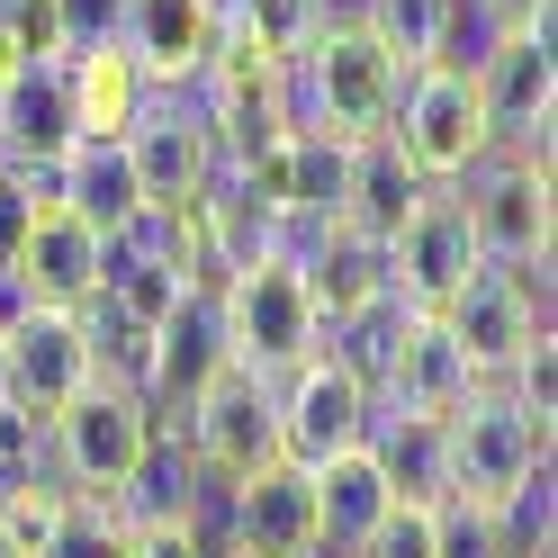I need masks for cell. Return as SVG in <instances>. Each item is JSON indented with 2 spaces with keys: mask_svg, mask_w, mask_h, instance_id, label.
Here are the masks:
<instances>
[{
  "mask_svg": "<svg viewBox=\"0 0 558 558\" xmlns=\"http://www.w3.org/2000/svg\"><path fill=\"white\" fill-rule=\"evenodd\" d=\"M486 19L513 37V27H541V19H549V0H486Z\"/></svg>",
  "mask_w": 558,
  "mask_h": 558,
  "instance_id": "cell-36",
  "label": "cell"
},
{
  "mask_svg": "<svg viewBox=\"0 0 558 558\" xmlns=\"http://www.w3.org/2000/svg\"><path fill=\"white\" fill-rule=\"evenodd\" d=\"M0 342H10V414H27V424H54V414L99 378L90 325L73 306H27L19 325H0Z\"/></svg>",
  "mask_w": 558,
  "mask_h": 558,
  "instance_id": "cell-9",
  "label": "cell"
},
{
  "mask_svg": "<svg viewBox=\"0 0 558 558\" xmlns=\"http://www.w3.org/2000/svg\"><path fill=\"white\" fill-rule=\"evenodd\" d=\"M433 522H441V558H513L486 505H460V496H450V505H433Z\"/></svg>",
  "mask_w": 558,
  "mask_h": 558,
  "instance_id": "cell-33",
  "label": "cell"
},
{
  "mask_svg": "<svg viewBox=\"0 0 558 558\" xmlns=\"http://www.w3.org/2000/svg\"><path fill=\"white\" fill-rule=\"evenodd\" d=\"M217 306H226V352H234V369L289 378L298 361H316V342H325L298 262H270V253L234 262V270L217 279Z\"/></svg>",
  "mask_w": 558,
  "mask_h": 558,
  "instance_id": "cell-2",
  "label": "cell"
},
{
  "mask_svg": "<svg viewBox=\"0 0 558 558\" xmlns=\"http://www.w3.org/2000/svg\"><path fill=\"white\" fill-rule=\"evenodd\" d=\"M37 460H46V424H27V414H0V505L37 496ZM46 496H63V486H46Z\"/></svg>",
  "mask_w": 558,
  "mask_h": 558,
  "instance_id": "cell-30",
  "label": "cell"
},
{
  "mask_svg": "<svg viewBox=\"0 0 558 558\" xmlns=\"http://www.w3.org/2000/svg\"><path fill=\"white\" fill-rule=\"evenodd\" d=\"M73 145H82V118H73V73H63V54L0 63V162L46 171Z\"/></svg>",
  "mask_w": 558,
  "mask_h": 558,
  "instance_id": "cell-14",
  "label": "cell"
},
{
  "mask_svg": "<svg viewBox=\"0 0 558 558\" xmlns=\"http://www.w3.org/2000/svg\"><path fill=\"white\" fill-rule=\"evenodd\" d=\"M181 424H190L198 469H217V477L270 469V460H279V378H262V369H217V378L181 405Z\"/></svg>",
  "mask_w": 558,
  "mask_h": 558,
  "instance_id": "cell-10",
  "label": "cell"
},
{
  "mask_svg": "<svg viewBox=\"0 0 558 558\" xmlns=\"http://www.w3.org/2000/svg\"><path fill=\"white\" fill-rule=\"evenodd\" d=\"M486 513H496V532H505V549H513V558H549V532H558V496H549V460H541L532 477H522V486H505V496L486 505Z\"/></svg>",
  "mask_w": 558,
  "mask_h": 558,
  "instance_id": "cell-29",
  "label": "cell"
},
{
  "mask_svg": "<svg viewBox=\"0 0 558 558\" xmlns=\"http://www.w3.org/2000/svg\"><path fill=\"white\" fill-rule=\"evenodd\" d=\"M217 46H243L262 63H298L316 46V0H234V37H217Z\"/></svg>",
  "mask_w": 558,
  "mask_h": 558,
  "instance_id": "cell-26",
  "label": "cell"
},
{
  "mask_svg": "<svg viewBox=\"0 0 558 558\" xmlns=\"http://www.w3.org/2000/svg\"><path fill=\"white\" fill-rule=\"evenodd\" d=\"M361 450L378 460V477H388L397 505H450V441H441V424L369 405V441Z\"/></svg>",
  "mask_w": 558,
  "mask_h": 558,
  "instance_id": "cell-23",
  "label": "cell"
},
{
  "mask_svg": "<svg viewBox=\"0 0 558 558\" xmlns=\"http://www.w3.org/2000/svg\"><path fill=\"white\" fill-rule=\"evenodd\" d=\"M217 369H234L226 306H217V279H190V289L154 316V333H145V405H154V424H162V414H181Z\"/></svg>",
  "mask_w": 558,
  "mask_h": 558,
  "instance_id": "cell-11",
  "label": "cell"
},
{
  "mask_svg": "<svg viewBox=\"0 0 558 558\" xmlns=\"http://www.w3.org/2000/svg\"><path fill=\"white\" fill-rule=\"evenodd\" d=\"M477 270V243H469V217L450 190H424V207L388 234V298L414 306V316H441L450 289Z\"/></svg>",
  "mask_w": 558,
  "mask_h": 558,
  "instance_id": "cell-13",
  "label": "cell"
},
{
  "mask_svg": "<svg viewBox=\"0 0 558 558\" xmlns=\"http://www.w3.org/2000/svg\"><path fill=\"white\" fill-rule=\"evenodd\" d=\"M450 198H460V217H469L477 262H496V270L549 262V162H522V154L486 145L460 181H450Z\"/></svg>",
  "mask_w": 558,
  "mask_h": 558,
  "instance_id": "cell-5",
  "label": "cell"
},
{
  "mask_svg": "<svg viewBox=\"0 0 558 558\" xmlns=\"http://www.w3.org/2000/svg\"><path fill=\"white\" fill-rule=\"evenodd\" d=\"M298 270H306V298H316V325H352L361 306L388 298V243H369L352 226H333Z\"/></svg>",
  "mask_w": 558,
  "mask_h": 558,
  "instance_id": "cell-24",
  "label": "cell"
},
{
  "mask_svg": "<svg viewBox=\"0 0 558 558\" xmlns=\"http://www.w3.org/2000/svg\"><path fill=\"white\" fill-rule=\"evenodd\" d=\"M154 405L145 388H126V378H90V388L73 397L46 424V460L63 477V496H118V486L135 477V460L154 450Z\"/></svg>",
  "mask_w": 558,
  "mask_h": 558,
  "instance_id": "cell-3",
  "label": "cell"
},
{
  "mask_svg": "<svg viewBox=\"0 0 558 558\" xmlns=\"http://www.w3.org/2000/svg\"><path fill=\"white\" fill-rule=\"evenodd\" d=\"M63 73H73V118H82V135H126L135 109L154 99V82L135 73V54H126V46L63 54Z\"/></svg>",
  "mask_w": 558,
  "mask_h": 558,
  "instance_id": "cell-25",
  "label": "cell"
},
{
  "mask_svg": "<svg viewBox=\"0 0 558 558\" xmlns=\"http://www.w3.org/2000/svg\"><path fill=\"white\" fill-rule=\"evenodd\" d=\"M99 253H109V234H90L82 217H63V207H37V226L19 243V289L27 306H90L99 298Z\"/></svg>",
  "mask_w": 558,
  "mask_h": 558,
  "instance_id": "cell-17",
  "label": "cell"
},
{
  "mask_svg": "<svg viewBox=\"0 0 558 558\" xmlns=\"http://www.w3.org/2000/svg\"><path fill=\"white\" fill-rule=\"evenodd\" d=\"M118 27H126V0H54V37H63V54L118 46Z\"/></svg>",
  "mask_w": 558,
  "mask_h": 558,
  "instance_id": "cell-32",
  "label": "cell"
},
{
  "mask_svg": "<svg viewBox=\"0 0 558 558\" xmlns=\"http://www.w3.org/2000/svg\"><path fill=\"white\" fill-rule=\"evenodd\" d=\"M306 486H316V549H333V558H361V541H369L378 522H388V505H397L369 450H342V460L306 469Z\"/></svg>",
  "mask_w": 558,
  "mask_h": 558,
  "instance_id": "cell-21",
  "label": "cell"
},
{
  "mask_svg": "<svg viewBox=\"0 0 558 558\" xmlns=\"http://www.w3.org/2000/svg\"><path fill=\"white\" fill-rule=\"evenodd\" d=\"M469 82H477V109H486V145H496V154H522V162H549V109H558L549 19L496 37V54H486Z\"/></svg>",
  "mask_w": 558,
  "mask_h": 558,
  "instance_id": "cell-8",
  "label": "cell"
},
{
  "mask_svg": "<svg viewBox=\"0 0 558 558\" xmlns=\"http://www.w3.org/2000/svg\"><path fill=\"white\" fill-rule=\"evenodd\" d=\"M397 63L378 54L361 27H316V46L289 63V126H316V135H388V109H397Z\"/></svg>",
  "mask_w": 558,
  "mask_h": 558,
  "instance_id": "cell-1",
  "label": "cell"
},
{
  "mask_svg": "<svg viewBox=\"0 0 558 558\" xmlns=\"http://www.w3.org/2000/svg\"><path fill=\"white\" fill-rule=\"evenodd\" d=\"M469 388H477V369L460 361V342L441 333V316H405L388 369L369 378V405L378 414H424V424H441V414H460Z\"/></svg>",
  "mask_w": 558,
  "mask_h": 558,
  "instance_id": "cell-16",
  "label": "cell"
},
{
  "mask_svg": "<svg viewBox=\"0 0 558 558\" xmlns=\"http://www.w3.org/2000/svg\"><path fill=\"white\" fill-rule=\"evenodd\" d=\"M207 477H217V469H198V450H181L171 433H154V450L135 460V477L118 486V496H99V505H109L126 532H171V522H198Z\"/></svg>",
  "mask_w": 558,
  "mask_h": 558,
  "instance_id": "cell-19",
  "label": "cell"
},
{
  "mask_svg": "<svg viewBox=\"0 0 558 558\" xmlns=\"http://www.w3.org/2000/svg\"><path fill=\"white\" fill-rule=\"evenodd\" d=\"M0 558H19V549H10V541H0Z\"/></svg>",
  "mask_w": 558,
  "mask_h": 558,
  "instance_id": "cell-39",
  "label": "cell"
},
{
  "mask_svg": "<svg viewBox=\"0 0 558 558\" xmlns=\"http://www.w3.org/2000/svg\"><path fill=\"white\" fill-rule=\"evenodd\" d=\"M441 441H450V496L460 505H496L505 486H522L549 460V424H532L496 378H477L460 414H441Z\"/></svg>",
  "mask_w": 558,
  "mask_h": 558,
  "instance_id": "cell-6",
  "label": "cell"
},
{
  "mask_svg": "<svg viewBox=\"0 0 558 558\" xmlns=\"http://www.w3.org/2000/svg\"><path fill=\"white\" fill-rule=\"evenodd\" d=\"M0 414H10V342H0Z\"/></svg>",
  "mask_w": 558,
  "mask_h": 558,
  "instance_id": "cell-37",
  "label": "cell"
},
{
  "mask_svg": "<svg viewBox=\"0 0 558 558\" xmlns=\"http://www.w3.org/2000/svg\"><path fill=\"white\" fill-rule=\"evenodd\" d=\"M226 549L243 558H306L316 549V486L298 460L226 477Z\"/></svg>",
  "mask_w": 558,
  "mask_h": 558,
  "instance_id": "cell-15",
  "label": "cell"
},
{
  "mask_svg": "<svg viewBox=\"0 0 558 558\" xmlns=\"http://www.w3.org/2000/svg\"><path fill=\"white\" fill-rule=\"evenodd\" d=\"M361 558H441V522H433V505H388V522L361 541Z\"/></svg>",
  "mask_w": 558,
  "mask_h": 558,
  "instance_id": "cell-31",
  "label": "cell"
},
{
  "mask_svg": "<svg viewBox=\"0 0 558 558\" xmlns=\"http://www.w3.org/2000/svg\"><path fill=\"white\" fill-rule=\"evenodd\" d=\"M0 10H10V0H0Z\"/></svg>",
  "mask_w": 558,
  "mask_h": 558,
  "instance_id": "cell-40",
  "label": "cell"
},
{
  "mask_svg": "<svg viewBox=\"0 0 558 558\" xmlns=\"http://www.w3.org/2000/svg\"><path fill=\"white\" fill-rule=\"evenodd\" d=\"M54 207H63V217H82L90 234H118L135 207H145V190H135V162H126L118 135H82V145L54 162Z\"/></svg>",
  "mask_w": 558,
  "mask_h": 558,
  "instance_id": "cell-20",
  "label": "cell"
},
{
  "mask_svg": "<svg viewBox=\"0 0 558 558\" xmlns=\"http://www.w3.org/2000/svg\"><path fill=\"white\" fill-rule=\"evenodd\" d=\"M27 54H63L54 0H10V10H0V63H27Z\"/></svg>",
  "mask_w": 558,
  "mask_h": 558,
  "instance_id": "cell-34",
  "label": "cell"
},
{
  "mask_svg": "<svg viewBox=\"0 0 558 558\" xmlns=\"http://www.w3.org/2000/svg\"><path fill=\"white\" fill-rule=\"evenodd\" d=\"M118 46L135 54L145 82H190L217 54V0H126Z\"/></svg>",
  "mask_w": 558,
  "mask_h": 558,
  "instance_id": "cell-18",
  "label": "cell"
},
{
  "mask_svg": "<svg viewBox=\"0 0 558 558\" xmlns=\"http://www.w3.org/2000/svg\"><path fill=\"white\" fill-rule=\"evenodd\" d=\"M424 190L433 181L388 145V135H361V145H352V190H342V226L369 234V243H388L414 207H424Z\"/></svg>",
  "mask_w": 558,
  "mask_h": 558,
  "instance_id": "cell-22",
  "label": "cell"
},
{
  "mask_svg": "<svg viewBox=\"0 0 558 558\" xmlns=\"http://www.w3.org/2000/svg\"><path fill=\"white\" fill-rule=\"evenodd\" d=\"M207 558H243V549H207Z\"/></svg>",
  "mask_w": 558,
  "mask_h": 558,
  "instance_id": "cell-38",
  "label": "cell"
},
{
  "mask_svg": "<svg viewBox=\"0 0 558 558\" xmlns=\"http://www.w3.org/2000/svg\"><path fill=\"white\" fill-rule=\"evenodd\" d=\"M388 145L424 171L433 190H450L460 171L486 154V109H477V82L450 73V63H414V73L397 82V109H388Z\"/></svg>",
  "mask_w": 558,
  "mask_h": 558,
  "instance_id": "cell-7",
  "label": "cell"
},
{
  "mask_svg": "<svg viewBox=\"0 0 558 558\" xmlns=\"http://www.w3.org/2000/svg\"><path fill=\"white\" fill-rule=\"evenodd\" d=\"M37 558H135V532L99 505V496H63L54 505V532H46V549Z\"/></svg>",
  "mask_w": 558,
  "mask_h": 558,
  "instance_id": "cell-28",
  "label": "cell"
},
{
  "mask_svg": "<svg viewBox=\"0 0 558 558\" xmlns=\"http://www.w3.org/2000/svg\"><path fill=\"white\" fill-rule=\"evenodd\" d=\"M369 441V388L342 361H298L289 378H279V460H298V469H325L342 460V450H361Z\"/></svg>",
  "mask_w": 558,
  "mask_h": 558,
  "instance_id": "cell-12",
  "label": "cell"
},
{
  "mask_svg": "<svg viewBox=\"0 0 558 558\" xmlns=\"http://www.w3.org/2000/svg\"><path fill=\"white\" fill-rule=\"evenodd\" d=\"M441 10H450V0H369L361 37L388 54L397 73H414V63H433V46H441Z\"/></svg>",
  "mask_w": 558,
  "mask_h": 558,
  "instance_id": "cell-27",
  "label": "cell"
},
{
  "mask_svg": "<svg viewBox=\"0 0 558 558\" xmlns=\"http://www.w3.org/2000/svg\"><path fill=\"white\" fill-rule=\"evenodd\" d=\"M135 558H207V541L190 522H171V532H135Z\"/></svg>",
  "mask_w": 558,
  "mask_h": 558,
  "instance_id": "cell-35",
  "label": "cell"
},
{
  "mask_svg": "<svg viewBox=\"0 0 558 558\" xmlns=\"http://www.w3.org/2000/svg\"><path fill=\"white\" fill-rule=\"evenodd\" d=\"M441 333L460 342V361H469L477 378H505V369L549 333V262H532V270H496V262H477L460 289H450Z\"/></svg>",
  "mask_w": 558,
  "mask_h": 558,
  "instance_id": "cell-4",
  "label": "cell"
}]
</instances>
